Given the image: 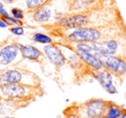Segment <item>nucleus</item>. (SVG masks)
Masks as SVG:
<instances>
[{
  "instance_id": "nucleus-1",
  "label": "nucleus",
  "mask_w": 126,
  "mask_h": 118,
  "mask_svg": "<svg viewBox=\"0 0 126 118\" xmlns=\"http://www.w3.org/2000/svg\"><path fill=\"white\" fill-rule=\"evenodd\" d=\"M124 19L116 0H105L98 6L87 11L66 13L53 23L42 25L47 31L75 30L85 27L101 26Z\"/></svg>"
},
{
  "instance_id": "nucleus-2",
  "label": "nucleus",
  "mask_w": 126,
  "mask_h": 118,
  "mask_svg": "<svg viewBox=\"0 0 126 118\" xmlns=\"http://www.w3.org/2000/svg\"><path fill=\"white\" fill-rule=\"evenodd\" d=\"M50 36L55 39L74 43H92L114 37L126 35V23L124 19L101 25V26L85 27L75 30L58 31H47Z\"/></svg>"
},
{
  "instance_id": "nucleus-3",
  "label": "nucleus",
  "mask_w": 126,
  "mask_h": 118,
  "mask_svg": "<svg viewBox=\"0 0 126 118\" xmlns=\"http://www.w3.org/2000/svg\"><path fill=\"white\" fill-rule=\"evenodd\" d=\"M45 93L42 85H23V84H1L0 85V98L16 101L31 104Z\"/></svg>"
},
{
  "instance_id": "nucleus-4",
  "label": "nucleus",
  "mask_w": 126,
  "mask_h": 118,
  "mask_svg": "<svg viewBox=\"0 0 126 118\" xmlns=\"http://www.w3.org/2000/svg\"><path fill=\"white\" fill-rule=\"evenodd\" d=\"M1 84H23V85L41 86L42 81L41 78L26 68H11L0 70V85Z\"/></svg>"
},
{
  "instance_id": "nucleus-5",
  "label": "nucleus",
  "mask_w": 126,
  "mask_h": 118,
  "mask_svg": "<svg viewBox=\"0 0 126 118\" xmlns=\"http://www.w3.org/2000/svg\"><path fill=\"white\" fill-rule=\"evenodd\" d=\"M93 53L114 55L126 60V35L88 43Z\"/></svg>"
},
{
  "instance_id": "nucleus-6",
  "label": "nucleus",
  "mask_w": 126,
  "mask_h": 118,
  "mask_svg": "<svg viewBox=\"0 0 126 118\" xmlns=\"http://www.w3.org/2000/svg\"><path fill=\"white\" fill-rule=\"evenodd\" d=\"M100 61L104 69L112 75L120 84L126 79V60L123 58L114 55H107L98 53H93Z\"/></svg>"
},
{
  "instance_id": "nucleus-7",
  "label": "nucleus",
  "mask_w": 126,
  "mask_h": 118,
  "mask_svg": "<svg viewBox=\"0 0 126 118\" xmlns=\"http://www.w3.org/2000/svg\"><path fill=\"white\" fill-rule=\"evenodd\" d=\"M109 100L93 97L82 103L78 102V107L82 118H104Z\"/></svg>"
},
{
  "instance_id": "nucleus-8",
  "label": "nucleus",
  "mask_w": 126,
  "mask_h": 118,
  "mask_svg": "<svg viewBox=\"0 0 126 118\" xmlns=\"http://www.w3.org/2000/svg\"><path fill=\"white\" fill-rule=\"evenodd\" d=\"M69 52L70 54L67 57V65L70 66L74 73V83L79 85L87 81L88 78L93 79L92 74L94 70L85 64L74 53L71 51Z\"/></svg>"
},
{
  "instance_id": "nucleus-9",
  "label": "nucleus",
  "mask_w": 126,
  "mask_h": 118,
  "mask_svg": "<svg viewBox=\"0 0 126 118\" xmlns=\"http://www.w3.org/2000/svg\"><path fill=\"white\" fill-rule=\"evenodd\" d=\"M43 53L47 60L54 66L57 73H59L66 65H67V56L62 51V48L54 42L44 46Z\"/></svg>"
},
{
  "instance_id": "nucleus-10",
  "label": "nucleus",
  "mask_w": 126,
  "mask_h": 118,
  "mask_svg": "<svg viewBox=\"0 0 126 118\" xmlns=\"http://www.w3.org/2000/svg\"><path fill=\"white\" fill-rule=\"evenodd\" d=\"M16 45H17L21 56L23 59L37 63L41 66V68L44 70L47 59L42 51H41L40 49L33 45L22 44L19 42H16Z\"/></svg>"
},
{
  "instance_id": "nucleus-11",
  "label": "nucleus",
  "mask_w": 126,
  "mask_h": 118,
  "mask_svg": "<svg viewBox=\"0 0 126 118\" xmlns=\"http://www.w3.org/2000/svg\"><path fill=\"white\" fill-rule=\"evenodd\" d=\"M93 79L97 80L106 92L110 94L117 93V90L113 83V77L105 69L94 70L92 74Z\"/></svg>"
},
{
  "instance_id": "nucleus-12",
  "label": "nucleus",
  "mask_w": 126,
  "mask_h": 118,
  "mask_svg": "<svg viewBox=\"0 0 126 118\" xmlns=\"http://www.w3.org/2000/svg\"><path fill=\"white\" fill-rule=\"evenodd\" d=\"M53 1L51 3H49V4L41 6V7L37 8L36 10H35L34 11L30 12L32 15L31 16L34 22L42 25L51 23V20L54 19V16L56 14V12H54L53 11Z\"/></svg>"
},
{
  "instance_id": "nucleus-13",
  "label": "nucleus",
  "mask_w": 126,
  "mask_h": 118,
  "mask_svg": "<svg viewBox=\"0 0 126 118\" xmlns=\"http://www.w3.org/2000/svg\"><path fill=\"white\" fill-rule=\"evenodd\" d=\"M105 0H68L67 2V13L87 11L98 6Z\"/></svg>"
},
{
  "instance_id": "nucleus-14",
  "label": "nucleus",
  "mask_w": 126,
  "mask_h": 118,
  "mask_svg": "<svg viewBox=\"0 0 126 118\" xmlns=\"http://www.w3.org/2000/svg\"><path fill=\"white\" fill-rule=\"evenodd\" d=\"M19 57L22 58L16 42L5 45L0 48V65L9 66L14 63Z\"/></svg>"
},
{
  "instance_id": "nucleus-15",
  "label": "nucleus",
  "mask_w": 126,
  "mask_h": 118,
  "mask_svg": "<svg viewBox=\"0 0 126 118\" xmlns=\"http://www.w3.org/2000/svg\"><path fill=\"white\" fill-rule=\"evenodd\" d=\"M124 109V107L123 105L109 100L106 112H105L104 118H119L123 114Z\"/></svg>"
},
{
  "instance_id": "nucleus-16",
  "label": "nucleus",
  "mask_w": 126,
  "mask_h": 118,
  "mask_svg": "<svg viewBox=\"0 0 126 118\" xmlns=\"http://www.w3.org/2000/svg\"><path fill=\"white\" fill-rule=\"evenodd\" d=\"M31 38L35 42H37V43L40 44H44V45H47V44L53 43L54 42V39L52 36L43 33H39V32L33 34Z\"/></svg>"
},
{
  "instance_id": "nucleus-17",
  "label": "nucleus",
  "mask_w": 126,
  "mask_h": 118,
  "mask_svg": "<svg viewBox=\"0 0 126 118\" xmlns=\"http://www.w3.org/2000/svg\"><path fill=\"white\" fill-rule=\"evenodd\" d=\"M53 0H25V4H26L27 10L29 12H32L37 8L49 4Z\"/></svg>"
},
{
  "instance_id": "nucleus-18",
  "label": "nucleus",
  "mask_w": 126,
  "mask_h": 118,
  "mask_svg": "<svg viewBox=\"0 0 126 118\" xmlns=\"http://www.w3.org/2000/svg\"><path fill=\"white\" fill-rule=\"evenodd\" d=\"M11 12V16L14 18H16V19L21 20V21H23L24 19V12L20 8H16V7L12 8Z\"/></svg>"
},
{
  "instance_id": "nucleus-19",
  "label": "nucleus",
  "mask_w": 126,
  "mask_h": 118,
  "mask_svg": "<svg viewBox=\"0 0 126 118\" xmlns=\"http://www.w3.org/2000/svg\"><path fill=\"white\" fill-rule=\"evenodd\" d=\"M10 31L14 35H17V36H21V35H24V29L23 26H12L10 28Z\"/></svg>"
},
{
  "instance_id": "nucleus-20",
  "label": "nucleus",
  "mask_w": 126,
  "mask_h": 118,
  "mask_svg": "<svg viewBox=\"0 0 126 118\" xmlns=\"http://www.w3.org/2000/svg\"><path fill=\"white\" fill-rule=\"evenodd\" d=\"M7 27H9L7 25V23H6L3 19H1V18H0V28L5 29V28H7Z\"/></svg>"
},
{
  "instance_id": "nucleus-21",
  "label": "nucleus",
  "mask_w": 126,
  "mask_h": 118,
  "mask_svg": "<svg viewBox=\"0 0 126 118\" xmlns=\"http://www.w3.org/2000/svg\"><path fill=\"white\" fill-rule=\"evenodd\" d=\"M119 118H126V108H124V109L123 114L121 115V116Z\"/></svg>"
},
{
  "instance_id": "nucleus-22",
  "label": "nucleus",
  "mask_w": 126,
  "mask_h": 118,
  "mask_svg": "<svg viewBox=\"0 0 126 118\" xmlns=\"http://www.w3.org/2000/svg\"><path fill=\"white\" fill-rule=\"evenodd\" d=\"M2 1L4 3H5V4H12V3L14 2V0H2Z\"/></svg>"
},
{
  "instance_id": "nucleus-23",
  "label": "nucleus",
  "mask_w": 126,
  "mask_h": 118,
  "mask_svg": "<svg viewBox=\"0 0 126 118\" xmlns=\"http://www.w3.org/2000/svg\"><path fill=\"white\" fill-rule=\"evenodd\" d=\"M0 118H16V117H13V116H2V117Z\"/></svg>"
},
{
  "instance_id": "nucleus-24",
  "label": "nucleus",
  "mask_w": 126,
  "mask_h": 118,
  "mask_svg": "<svg viewBox=\"0 0 126 118\" xmlns=\"http://www.w3.org/2000/svg\"><path fill=\"white\" fill-rule=\"evenodd\" d=\"M0 8H4V5H3V4L1 2H0Z\"/></svg>"
},
{
  "instance_id": "nucleus-25",
  "label": "nucleus",
  "mask_w": 126,
  "mask_h": 118,
  "mask_svg": "<svg viewBox=\"0 0 126 118\" xmlns=\"http://www.w3.org/2000/svg\"><path fill=\"white\" fill-rule=\"evenodd\" d=\"M67 1H68V0H66V2H67Z\"/></svg>"
}]
</instances>
